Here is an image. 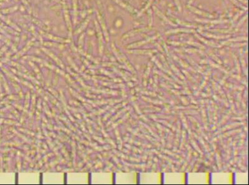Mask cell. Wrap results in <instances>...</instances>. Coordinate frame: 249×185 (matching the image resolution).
<instances>
[{
  "instance_id": "obj_1",
  "label": "cell",
  "mask_w": 249,
  "mask_h": 185,
  "mask_svg": "<svg viewBox=\"0 0 249 185\" xmlns=\"http://www.w3.org/2000/svg\"><path fill=\"white\" fill-rule=\"evenodd\" d=\"M189 8H190L191 11H192L193 12H194V13H196V14H198V15H201V16H205V17H208V18H212V16H211V15H210V14H209V13H206V12L202 11H201V10H199L196 9V8L191 7V6H189Z\"/></svg>"
},
{
  "instance_id": "obj_2",
  "label": "cell",
  "mask_w": 249,
  "mask_h": 185,
  "mask_svg": "<svg viewBox=\"0 0 249 185\" xmlns=\"http://www.w3.org/2000/svg\"><path fill=\"white\" fill-rule=\"evenodd\" d=\"M153 0H149V2H148V3H147V5H146V6L142 10V11L140 12V13H139V15H141L142 13H143L145 11H146L148 8V7L151 5V3H153Z\"/></svg>"
},
{
  "instance_id": "obj_3",
  "label": "cell",
  "mask_w": 249,
  "mask_h": 185,
  "mask_svg": "<svg viewBox=\"0 0 249 185\" xmlns=\"http://www.w3.org/2000/svg\"><path fill=\"white\" fill-rule=\"evenodd\" d=\"M177 31H182V32H190L191 31L190 30H188V29H175L174 31H168V32H167V34L168 33H174V32H177Z\"/></svg>"
},
{
  "instance_id": "obj_4",
  "label": "cell",
  "mask_w": 249,
  "mask_h": 185,
  "mask_svg": "<svg viewBox=\"0 0 249 185\" xmlns=\"http://www.w3.org/2000/svg\"><path fill=\"white\" fill-rule=\"evenodd\" d=\"M174 1L175 3H176V6H177L179 11H181V4H180V3H179V0H174Z\"/></svg>"
},
{
  "instance_id": "obj_5",
  "label": "cell",
  "mask_w": 249,
  "mask_h": 185,
  "mask_svg": "<svg viewBox=\"0 0 249 185\" xmlns=\"http://www.w3.org/2000/svg\"><path fill=\"white\" fill-rule=\"evenodd\" d=\"M193 1H194V0H190V1H189V5H191L193 2Z\"/></svg>"
}]
</instances>
